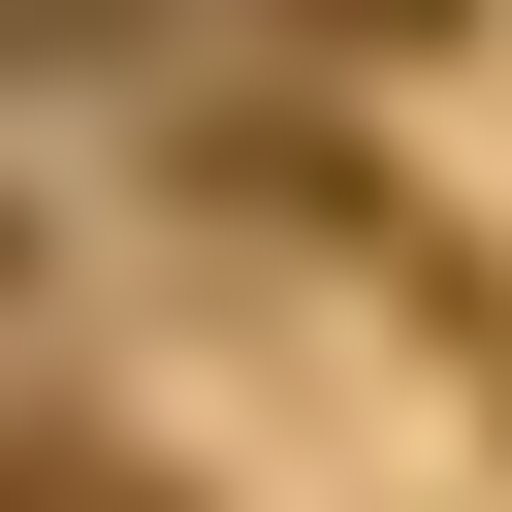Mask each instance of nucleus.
Segmentation results:
<instances>
[{"instance_id":"7ed1b4c3","label":"nucleus","mask_w":512,"mask_h":512,"mask_svg":"<svg viewBox=\"0 0 512 512\" xmlns=\"http://www.w3.org/2000/svg\"><path fill=\"white\" fill-rule=\"evenodd\" d=\"M0 256H32V224H0Z\"/></svg>"},{"instance_id":"f03ea898","label":"nucleus","mask_w":512,"mask_h":512,"mask_svg":"<svg viewBox=\"0 0 512 512\" xmlns=\"http://www.w3.org/2000/svg\"><path fill=\"white\" fill-rule=\"evenodd\" d=\"M288 32H352V64H416V32H448V0H288Z\"/></svg>"},{"instance_id":"f257e3e1","label":"nucleus","mask_w":512,"mask_h":512,"mask_svg":"<svg viewBox=\"0 0 512 512\" xmlns=\"http://www.w3.org/2000/svg\"><path fill=\"white\" fill-rule=\"evenodd\" d=\"M0 512H160V448H96V416H0Z\"/></svg>"}]
</instances>
